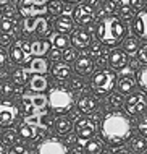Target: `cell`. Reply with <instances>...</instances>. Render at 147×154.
I'll list each match as a JSON object with an SVG mask.
<instances>
[{"label": "cell", "mask_w": 147, "mask_h": 154, "mask_svg": "<svg viewBox=\"0 0 147 154\" xmlns=\"http://www.w3.org/2000/svg\"><path fill=\"white\" fill-rule=\"evenodd\" d=\"M133 125L123 112H110L100 122V136L107 144L118 146L129 140Z\"/></svg>", "instance_id": "cell-1"}, {"label": "cell", "mask_w": 147, "mask_h": 154, "mask_svg": "<svg viewBox=\"0 0 147 154\" xmlns=\"http://www.w3.org/2000/svg\"><path fill=\"white\" fill-rule=\"evenodd\" d=\"M95 34H97V39L104 45L115 47V45H118L123 41V37L126 34V28L120 18H116L113 15H108L99 21Z\"/></svg>", "instance_id": "cell-2"}, {"label": "cell", "mask_w": 147, "mask_h": 154, "mask_svg": "<svg viewBox=\"0 0 147 154\" xmlns=\"http://www.w3.org/2000/svg\"><path fill=\"white\" fill-rule=\"evenodd\" d=\"M116 85V75L112 70H99L91 78V88L97 96L110 94Z\"/></svg>", "instance_id": "cell-3"}, {"label": "cell", "mask_w": 147, "mask_h": 154, "mask_svg": "<svg viewBox=\"0 0 147 154\" xmlns=\"http://www.w3.org/2000/svg\"><path fill=\"white\" fill-rule=\"evenodd\" d=\"M49 106L52 107L57 114H66L73 107V94L70 89L58 86L49 93Z\"/></svg>", "instance_id": "cell-4"}, {"label": "cell", "mask_w": 147, "mask_h": 154, "mask_svg": "<svg viewBox=\"0 0 147 154\" xmlns=\"http://www.w3.org/2000/svg\"><path fill=\"white\" fill-rule=\"evenodd\" d=\"M32 42H26V41H16L13 42L10 49V59L15 62V63H26L29 62L32 55Z\"/></svg>", "instance_id": "cell-5"}, {"label": "cell", "mask_w": 147, "mask_h": 154, "mask_svg": "<svg viewBox=\"0 0 147 154\" xmlns=\"http://www.w3.org/2000/svg\"><path fill=\"white\" fill-rule=\"evenodd\" d=\"M76 133H78V138H76V143H78V148L81 149L84 146L87 140H91L95 133V125L91 119H78L76 120Z\"/></svg>", "instance_id": "cell-6"}, {"label": "cell", "mask_w": 147, "mask_h": 154, "mask_svg": "<svg viewBox=\"0 0 147 154\" xmlns=\"http://www.w3.org/2000/svg\"><path fill=\"white\" fill-rule=\"evenodd\" d=\"M124 109L129 115H133V117L141 115L142 112L147 109V97L144 96V93L129 94V97L124 101Z\"/></svg>", "instance_id": "cell-7"}, {"label": "cell", "mask_w": 147, "mask_h": 154, "mask_svg": "<svg viewBox=\"0 0 147 154\" xmlns=\"http://www.w3.org/2000/svg\"><path fill=\"white\" fill-rule=\"evenodd\" d=\"M23 31L26 32V34L36 32V34H40V36H47L49 31H50V24L45 18H32V16H26Z\"/></svg>", "instance_id": "cell-8"}, {"label": "cell", "mask_w": 147, "mask_h": 154, "mask_svg": "<svg viewBox=\"0 0 147 154\" xmlns=\"http://www.w3.org/2000/svg\"><path fill=\"white\" fill-rule=\"evenodd\" d=\"M37 152L39 154H66L68 152V148L58 138H49V140H44L42 143H39Z\"/></svg>", "instance_id": "cell-9"}, {"label": "cell", "mask_w": 147, "mask_h": 154, "mask_svg": "<svg viewBox=\"0 0 147 154\" xmlns=\"http://www.w3.org/2000/svg\"><path fill=\"white\" fill-rule=\"evenodd\" d=\"M18 117V107L10 101H3L0 104V123L2 127H10L16 122Z\"/></svg>", "instance_id": "cell-10"}, {"label": "cell", "mask_w": 147, "mask_h": 154, "mask_svg": "<svg viewBox=\"0 0 147 154\" xmlns=\"http://www.w3.org/2000/svg\"><path fill=\"white\" fill-rule=\"evenodd\" d=\"M23 104H24V109H26L28 114H31V112L34 110H40L44 109L45 106L49 104V97H45V96L42 94H24L23 96Z\"/></svg>", "instance_id": "cell-11"}, {"label": "cell", "mask_w": 147, "mask_h": 154, "mask_svg": "<svg viewBox=\"0 0 147 154\" xmlns=\"http://www.w3.org/2000/svg\"><path fill=\"white\" fill-rule=\"evenodd\" d=\"M95 18V13L92 10L91 5H78L74 8V21L81 26H89V24L94 21Z\"/></svg>", "instance_id": "cell-12"}, {"label": "cell", "mask_w": 147, "mask_h": 154, "mask_svg": "<svg viewBox=\"0 0 147 154\" xmlns=\"http://www.w3.org/2000/svg\"><path fill=\"white\" fill-rule=\"evenodd\" d=\"M133 31L141 39H147V8L141 10L133 20Z\"/></svg>", "instance_id": "cell-13"}, {"label": "cell", "mask_w": 147, "mask_h": 154, "mask_svg": "<svg viewBox=\"0 0 147 154\" xmlns=\"http://www.w3.org/2000/svg\"><path fill=\"white\" fill-rule=\"evenodd\" d=\"M76 106H78V110L81 114H92L95 110V107H97V99L89 93H82L78 97Z\"/></svg>", "instance_id": "cell-14"}, {"label": "cell", "mask_w": 147, "mask_h": 154, "mask_svg": "<svg viewBox=\"0 0 147 154\" xmlns=\"http://www.w3.org/2000/svg\"><path fill=\"white\" fill-rule=\"evenodd\" d=\"M74 70L78 72L79 76H87L94 72V60L91 59L89 55H79L76 60H74Z\"/></svg>", "instance_id": "cell-15"}, {"label": "cell", "mask_w": 147, "mask_h": 154, "mask_svg": "<svg viewBox=\"0 0 147 154\" xmlns=\"http://www.w3.org/2000/svg\"><path fill=\"white\" fill-rule=\"evenodd\" d=\"M128 52L124 51H121V49H115V51H112L110 54H108V63H110L112 68H115V70H120V68H123V66L128 65Z\"/></svg>", "instance_id": "cell-16"}, {"label": "cell", "mask_w": 147, "mask_h": 154, "mask_svg": "<svg viewBox=\"0 0 147 154\" xmlns=\"http://www.w3.org/2000/svg\"><path fill=\"white\" fill-rule=\"evenodd\" d=\"M71 44L76 49H84L91 45V32H87L86 29H74L71 34Z\"/></svg>", "instance_id": "cell-17"}, {"label": "cell", "mask_w": 147, "mask_h": 154, "mask_svg": "<svg viewBox=\"0 0 147 154\" xmlns=\"http://www.w3.org/2000/svg\"><path fill=\"white\" fill-rule=\"evenodd\" d=\"M18 135L23 136V138H26V140L34 141V140H37V138L40 136V131H39V128H37L34 123L26 122V123H23V125L18 128Z\"/></svg>", "instance_id": "cell-18"}, {"label": "cell", "mask_w": 147, "mask_h": 154, "mask_svg": "<svg viewBox=\"0 0 147 154\" xmlns=\"http://www.w3.org/2000/svg\"><path fill=\"white\" fill-rule=\"evenodd\" d=\"M32 5H36L32 0H23V2H21V7H20V11L24 16H34V15L44 13V11L47 10V7H42V5L32 7Z\"/></svg>", "instance_id": "cell-19"}, {"label": "cell", "mask_w": 147, "mask_h": 154, "mask_svg": "<svg viewBox=\"0 0 147 154\" xmlns=\"http://www.w3.org/2000/svg\"><path fill=\"white\" fill-rule=\"evenodd\" d=\"M116 86H118V91L121 94H131L134 88H136V80L131 75H123L116 83Z\"/></svg>", "instance_id": "cell-20"}, {"label": "cell", "mask_w": 147, "mask_h": 154, "mask_svg": "<svg viewBox=\"0 0 147 154\" xmlns=\"http://www.w3.org/2000/svg\"><path fill=\"white\" fill-rule=\"evenodd\" d=\"M29 88L32 91H36V93H42V91H45L49 88V81L45 76H42V75H34V76L29 80Z\"/></svg>", "instance_id": "cell-21"}, {"label": "cell", "mask_w": 147, "mask_h": 154, "mask_svg": "<svg viewBox=\"0 0 147 154\" xmlns=\"http://www.w3.org/2000/svg\"><path fill=\"white\" fill-rule=\"evenodd\" d=\"M55 28L58 32H71L74 28V21L70 18V16H58L55 20Z\"/></svg>", "instance_id": "cell-22"}, {"label": "cell", "mask_w": 147, "mask_h": 154, "mask_svg": "<svg viewBox=\"0 0 147 154\" xmlns=\"http://www.w3.org/2000/svg\"><path fill=\"white\" fill-rule=\"evenodd\" d=\"M49 70V63L45 59H40V57H37V59H32L29 62V72L32 73H37V75H44L45 72Z\"/></svg>", "instance_id": "cell-23"}, {"label": "cell", "mask_w": 147, "mask_h": 154, "mask_svg": "<svg viewBox=\"0 0 147 154\" xmlns=\"http://www.w3.org/2000/svg\"><path fill=\"white\" fill-rule=\"evenodd\" d=\"M52 75L55 80H66L71 75V68L65 63H55L52 68Z\"/></svg>", "instance_id": "cell-24"}, {"label": "cell", "mask_w": 147, "mask_h": 154, "mask_svg": "<svg viewBox=\"0 0 147 154\" xmlns=\"http://www.w3.org/2000/svg\"><path fill=\"white\" fill-rule=\"evenodd\" d=\"M32 47V54L37 57H42L45 55V54L50 52V42L49 41H34V42L31 44Z\"/></svg>", "instance_id": "cell-25"}, {"label": "cell", "mask_w": 147, "mask_h": 154, "mask_svg": "<svg viewBox=\"0 0 147 154\" xmlns=\"http://www.w3.org/2000/svg\"><path fill=\"white\" fill-rule=\"evenodd\" d=\"M131 149L133 152H146L147 151V138L146 136H136L134 140H131Z\"/></svg>", "instance_id": "cell-26"}, {"label": "cell", "mask_w": 147, "mask_h": 154, "mask_svg": "<svg viewBox=\"0 0 147 154\" xmlns=\"http://www.w3.org/2000/svg\"><path fill=\"white\" fill-rule=\"evenodd\" d=\"M81 151L84 152H89V154H95V152H102V143L97 140H87L84 143V146L81 148Z\"/></svg>", "instance_id": "cell-27"}, {"label": "cell", "mask_w": 147, "mask_h": 154, "mask_svg": "<svg viewBox=\"0 0 147 154\" xmlns=\"http://www.w3.org/2000/svg\"><path fill=\"white\" fill-rule=\"evenodd\" d=\"M115 10H116V3H115V0H107V2H104V3H102V7H100V10H99L97 16H99V18H105V16L115 13Z\"/></svg>", "instance_id": "cell-28"}, {"label": "cell", "mask_w": 147, "mask_h": 154, "mask_svg": "<svg viewBox=\"0 0 147 154\" xmlns=\"http://www.w3.org/2000/svg\"><path fill=\"white\" fill-rule=\"evenodd\" d=\"M55 130L60 133V135H65L71 130V122L66 117H58L55 120Z\"/></svg>", "instance_id": "cell-29"}, {"label": "cell", "mask_w": 147, "mask_h": 154, "mask_svg": "<svg viewBox=\"0 0 147 154\" xmlns=\"http://www.w3.org/2000/svg\"><path fill=\"white\" fill-rule=\"evenodd\" d=\"M123 49H124L128 54H136V52L141 49V44L137 42L136 37H128V39L123 41Z\"/></svg>", "instance_id": "cell-30"}, {"label": "cell", "mask_w": 147, "mask_h": 154, "mask_svg": "<svg viewBox=\"0 0 147 154\" xmlns=\"http://www.w3.org/2000/svg\"><path fill=\"white\" fill-rule=\"evenodd\" d=\"M137 86L147 93V66H142V68L137 72Z\"/></svg>", "instance_id": "cell-31"}, {"label": "cell", "mask_w": 147, "mask_h": 154, "mask_svg": "<svg viewBox=\"0 0 147 154\" xmlns=\"http://www.w3.org/2000/svg\"><path fill=\"white\" fill-rule=\"evenodd\" d=\"M68 44H70V39L66 37L65 32H60V34H57L55 37H53V45L58 49H65V47H68Z\"/></svg>", "instance_id": "cell-32"}, {"label": "cell", "mask_w": 147, "mask_h": 154, "mask_svg": "<svg viewBox=\"0 0 147 154\" xmlns=\"http://www.w3.org/2000/svg\"><path fill=\"white\" fill-rule=\"evenodd\" d=\"M47 11L50 15H60L63 11V3L60 0H52V2H49V7H47Z\"/></svg>", "instance_id": "cell-33"}, {"label": "cell", "mask_w": 147, "mask_h": 154, "mask_svg": "<svg viewBox=\"0 0 147 154\" xmlns=\"http://www.w3.org/2000/svg\"><path fill=\"white\" fill-rule=\"evenodd\" d=\"M13 81L18 86H21L24 81H26V70H15L13 72Z\"/></svg>", "instance_id": "cell-34"}, {"label": "cell", "mask_w": 147, "mask_h": 154, "mask_svg": "<svg viewBox=\"0 0 147 154\" xmlns=\"http://www.w3.org/2000/svg\"><path fill=\"white\" fill-rule=\"evenodd\" d=\"M108 102H110V106H113V107H120L121 104H123V97H121L120 91L116 94H112L110 97H108Z\"/></svg>", "instance_id": "cell-35"}, {"label": "cell", "mask_w": 147, "mask_h": 154, "mask_svg": "<svg viewBox=\"0 0 147 154\" xmlns=\"http://www.w3.org/2000/svg\"><path fill=\"white\" fill-rule=\"evenodd\" d=\"M13 29V21L8 16H2V32H10Z\"/></svg>", "instance_id": "cell-36"}, {"label": "cell", "mask_w": 147, "mask_h": 154, "mask_svg": "<svg viewBox=\"0 0 147 154\" xmlns=\"http://www.w3.org/2000/svg\"><path fill=\"white\" fill-rule=\"evenodd\" d=\"M137 60L141 63H147V44H141V49L137 51Z\"/></svg>", "instance_id": "cell-37"}, {"label": "cell", "mask_w": 147, "mask_h": 154, "mask_svg": "<svg viewBox=\"0 0 147 154\" xmlns=\"http://www.w3.org/2000/svg\"><path fill=\"white\" fill-rule=\"evenodd\" d=\"M120 15H121V18H123V20H131V18H133V7H129V5H121Z\"/></svg>", "instance_id": "cell-38"}, {"label": "cell", "mask_w": 147, "mask_h": 154, "mask_svg": "<svg viewBox=\"0 0 147 154\" xmlns=\"http://www.w3.org/2000/svg\"><path fill=\"white\" fill-rule=\"evenodd\" d=\"M121 2V5H129V7H133V8H142L144 7V0H120Z\"/></svg>", "instance_id": "cell-39"}, {"label": "cell", "mask_w": 147, "mask_h": 154, "mask_svg": "<svg viewBox=\"0 0 147 154\" xmlns=\"http://www.w3.org/2000/svg\"><path fill=\"white\" fill-rule=\"evenodd\" d=\"M91 55H92V57H95V59L102 55V45H100V41H99V42L95 41V42L91 45Z\"/></svg>", "instance_id": "cell-40"}, {"label": "cell", "mask_w": 147, "mask_h": 154, "mask_svg": "<svg viewBox=\"0 0 147 154\" xmlns=\"http://www.w3.org/2000/svg\"><path fill=\"white\" fill-rule=\"evenodd\" d=\"M3 138L2 141H5L7 144H11V143H15V140H16V133L15 131H11V130H8V131H3Z\"/></svg>", "instance_id": "cell-41"}, {"label": "cell", "mask_w": 147, "mask_h": 154, "mask_svg": "<svg viewBox=\"0 0 147 154\" xmlns=\"http://www.w3.org/2000/svg\"><path fill=\"white\" fill-rule=\"evenodd\" d=\"M137 130H139V133L142 136H146V138H147V115L144 119L139 120V123H137Z\"/></svg>", "instance_id": "cell-42"}, {"label": "cell", "mask_w": 147, "mask_h": 154, "mask_svg": "<svg viewBox=\"0 0 147 154\" xmlns=\"http://www.w3.org/2000/svg\"><path fill=\"white\" fill-rule=\"evenodd\" d=\"M63 59H65L66 62L76 60V59H78V57H76V51H74V49H66L65 54H63Z\"/></svg>", "instance_id": "cell-43"}, {"label": "cell", "mask_w": 147, "mask_h": 154, "mask_svg": "<svg viewBox=\"0 0 147 154\" xmlns=\"http://www.w3.org/2000/svg\"><path fill=\"white\" fill-rule=\"evenodd\" d=\"M82 85H84V81L81 80V78H71V81H70V88L71 89H81Z\"/></svg>", "instance_id": "cell-44"}, {"label": "cell", "mask_w": 147, "mask_h": 154, "mask_svg": "<svg viewBox=\"0 0 147 154\" xmlns=\"http://www.w3.org/2000/svg\"><path fill=\"white\" fill-rule=\"evenodd\" d=\"M11 93H13V86H11L10 83H3V85H2V94L8 97Z\"/></svg>", "instance_id": "cell-45"}, {"label": "cell", "mask_w": 147, "mask_h": 154, "mask_svg": "<svg viewBox=\"0 0 147 154\" xmlns=\"http://www.w3.org/2000/svg\"><path fill=\"white\" fill-rule=\"evenodd\" d=\"M62 54H60V49L58 47H55L53 51H50V60H60L62 59Z\"/></svg>", "instance_id": "cell-46"}, {"label": "cell", "mask_w": 147, "mask_h": 154, "mask_svg": "<svg viewBox=\"0 0 147 154\" xmlns=\"http://www.w3.org/2000/svg\"><path fill=\"white\" fill-rule=\"evenodd\" d=\"M13 15H15L13 7H11V5H7V7H5V10H3V16H8V18H11Z\"/></svg>", "instance_id": "cell-47"}, {"label": "cell", "mask_w": 147, "mask_h": 154, "mask_svg": "<svg viewBox=\"0 0 147 154\" xmlns=\"http://www.w3.org/2000/svg\"><path fill=\"white\" fill-rule=\"evenodd\" d=\"M5 60H7V54H5V49H0V65H5Z\"/></svg>", "instance_id": "cell-48"}, {"label": "cell", "mask_w": 147, "mask_h": 154, "mask_svg": "<svg viewBox=\"0 0 147 154\" xmlns=\"http://www.w3.org/2000/svg\"><path fill=\"white\" fill-rule=\"evenodd\" d=\"M10 44V37L7 36V32H3L2 34V47H5V45Z\"/></svg>", "instance_id": "cell-49"}, {"label": "cell", "mask_w": 147, "mask_h": 154, "mask_svg": "<svg viewBox=\"0 0 147 154\" xmlns=\"http://www.w3.org/2000/svg\"><path fill=\"white\" fill-rule=\"evenodd\" d=\"M13 152H24L26 149H24V146H21V144H15V148L11 149Z\"/></svg>", "instance_id": "cell-50"}, {"label": "cell", "mask_w": 147, "mask_h": 154, "mask_svg": "<svg viewBox=\"0 0 147 154\" xmlns=\"http://www.w3.org/2000/svg\"><path fill=\"white\" fill-rule=\"evenodd\" d=\"M32 2H34L36 5H45V2H47V0H32Z\"/></svg>", "instance_id": "cell-51"}, {"label": "cell", "mask_w": 147, "mask_h": 154, "mask_svg": "<svg viewBox=\"0 0 147 154\" xmlns=\"http://www.w3.org/2000/svg\"><path fill=\"white\" fill-rule=\"evenodd\" d=\"M66 2H70V3H74V2H79V0H66Z\"/></svg>", "instance_id": "cell-52"}, {"label": "cell", "mask_w": 147, "mask_h": 154, "mask_svg": "<svg viewBox=\"0 0 147 154\" xmlns=\"http://www.w3.org/2000/svg\"><path fill=\"white\" fill-rule=\"evenodd\" d=\"M0 2H2V5H5V3L8 2V0H0Z\"/></svg>", "instance_id": "cell-53"}]
</instances>
